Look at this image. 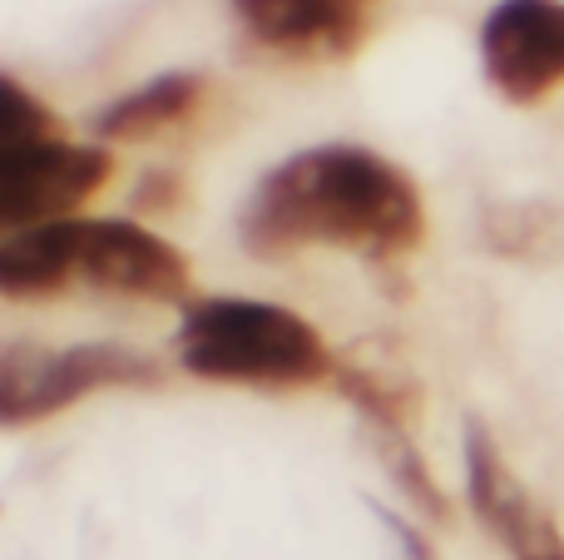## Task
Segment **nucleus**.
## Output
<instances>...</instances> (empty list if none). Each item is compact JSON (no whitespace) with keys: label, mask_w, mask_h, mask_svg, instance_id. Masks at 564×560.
<instances>
[{"label":"nucleus","mask_w":564,"mask_h":560,"mask_svg":"<svg viewBox=\"0 0 564 560\" xmlns=\"http://www.w3.org/2000/svg\"><path fill=\"white\" fill-rule=\"evenodd\" d=\"M426 238L416 179L361 144H312L288 154L253 184L238 214V244L253 258H292L302 248H341L371 263H397Z\"/></svg>","instance_id":"f257e3e1"},{"label":"nucleus","mask_w":564,"mask_h":560,"mask_svg":"<svg viewBox=\"0 0 564 560\" xmlns=\"http://www.w3.org/2000/svg\"><path fill=\"white\" fill-rule=\"evenodd\" d=\"M69 288L188 308L194 268L169 238L134 218H59L0 238V293L10 303H40Z\"/></svg>","instance_id":"f03ea898"},{"label":"nucleus","mask_w":564,"mask_h":560,"mask_svg":"<svg viewBox=\"0 0 564 560\" xmlns=\"http://www.w3.org/2000/svg\"><path fill=\"white\" fill-rule=\"evenodd\" d=\"M178 367L198 383L302 392L332 383L337 353L302 313L263 298H194L174 337Z\"/></svg>","instance_id":"7ed1b4c3"},{"label":"nucleus","mask_w":564,"mask_h":560,"mask_svg":"<svg viewBox=\"0 0 564 560\" xmlns=\"http://www.w3.org/2000/svg\"><path fill=\"white\" fill-rule=\"evenodd\" d=\"M0 228L20 234L79 218V208L115 174V154L105 144L65 139L59 115L15 75H0Z\"/></svg>","instance_id":"20e7f679"},{"label":"nucleus","mask_w":564,"mask_h":560,"mask_svg":"<svg viewBox=\"0 0 564 560\" xmlns=\"http://www.w3.org/2000/svg\"><path fill=\"white\" fill-rule=\"evenodd\" d=\"M149 392L164 387V367L154 357L119 343H75V347H40L6 343L0 353V422L10 432L65 412L95 392Z\"/></svg>","instance_id":"39448f33"},{"label":"nucleus","mask_w":564,"mask_h":560,"mask_svg":"<svg viewBox=\"0 0 564 560\" xmlns=\"http://www.w3.org/2000/svg\"><path fill=\"white\" fill-rule=\"evenodd\" d=\"M480 69L506 105L564 89V0H500L480 20Z\"/></svg>","instance_id":"423d86ee"},{"label":"nucleus","mask_w":564,"mask_h":560,"mask_svg":"<svg viewBox=\"0 0 564 560\" xmlns=\"http://www.w3.org/2000/svg\"><path fill=\"white\" fill-rule=\"evenodd\" d=\"M248 45L282 60H351L367 45L381 0H228Z\"/></svg>","instance_id":"0eeeda50"},{"label":"nucleus","mask_w":564,"mask_h":560,"mask_svg":"<svg viewBox=\"0 0 564 560\" xmlns=\"http://www.w3.org/2000/svg\"><path fill=\"white\" fill-rule=\"evenodd\" d=\"M460 462H466V496L470 511L480 516L490 536L506 546L510 556H520L540 531L550 526V516L530 502V492L516 482V472L506 466L496 437L480 417H466V432H460Z\"/></svg>","instance_id":"6e6552de"},{"label":"nucleus","mask_w":564,"mask_h":560,"mask_svg":"<svg viewBox=\"0 0 564 560\" xmlns=\"http://www.w3.org/2000/svg\"><path fill=\"white\" fill-rule=\"evenodd\" d=\"M204 89H208V79L194 75V69L154 75V79H144V85L109 99L95 115V134L105 139V144H139V139H154V134H164V129H178L198 115Z\"/></svg>","instance_id":"1a4fd4ad"},{"label":"nucleus","mask_w":564,"mask_h":560,"mask_svg":"<svg viewBox=\"0 0 564 560\" xmlns=\"http://www.w3.org/2000/svg\"><path fill=\"white\" fill-rule=\"evenodd\" d=\"M480 238L510 263H560L564 258V204L550 198H510L480 214Z\"/></svg>","instance_id":"9d476101"},{"label":"nucleus","mask_w":564,"mask_h":560,"mask_svg":"<svg viewBox=\"0 0 564 560\" xmlns=\"http://www.w3.org/2000/svg\"><path fill=\"white\" fill-rule=\"evenodd\" d=\"M332 387L361 412L367 432H411V422H416L421 392L397 367H377L367 357H337Z\"/></svg>","instance_id":"9b49d317"},{"label":"nucleus","mask_w":564,"mask_h":560,"mask_svg":"<svg viewBox=\"0 0 564 560\" xmlns=\"http://www.w3.org/2000/svg\"><path fill=\"white\" fill-rule=\"evenodd\" d=\"M371 446H377L387 476L397 482V492L406 496V502L416 506L426 521H451V496L436 486V476H431L426 456L416 452L411 432H371Z\"/></svg>","instance_id":"f8f14e48"},{"label":"nucleus","mask_w":564,"mask_h":560,"mask_svg":"<svg viewBox=\"0 0 564 560\" xmlns=\"http://www.w3.org/2000/svg\"><path fill=\"white\" fill-rule=\"evenodd\" d=\"M371 511H377V521L387 526V536L397 541V551L406 556V560H441V556H436V546L426 541V531H416V526H411L406 516L387 511V506H371Z\"/></svg>","instance_id":"ddd939ff"},{"label":"nucleus","mask_w":564,"mask_h":560,"mask_svg":"<svg viewBox=\"0 0 564 560\" xmlns=\"http://www.w3.org/2000/svg\"><path fill=\"white\" fill-rule=\"evenodd\" d=\"M178 198H184V179L169 174V169H164V174H149L144 184H139L134 208H139V214H154V208H159V214H169V208H174Z\"/></svg>","instance_id":"4468645a"},{"label":"nucleus","mask_w":564,"mask_h":560,"mask_svg":"<svg viewBox=\"0 0 564 560\" xmlns=\"http://www.w3.org/2000/svg\"><path fill=\"white\" fill-rule=\"evenodd\" d=\"M516 560H564V536L555 531V521L545 526V531L535 536V541L525 546V551H520Z\"/></svg>","instance_id":"2eb2a0df"}]
</instances>
